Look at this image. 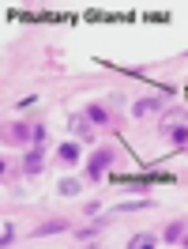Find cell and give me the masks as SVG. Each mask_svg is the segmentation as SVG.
<instances>
[{
	"instance_id": "obj_1",
	"label": "cell",
	"mask_w": 188,
	"mask_h": 249,
	"mask_svg": "<svg viewBox=\"0 0 188 249\" xmlns=\"http://www.w3.org/2000/svg\"><path fill=\"white\" fill-rule=\"evenodd\" d=\"M110 166H113V147H98V151L91 155V162H87V178H94V181H98V178L110 170Z\"/></svg>"
},
{
	"instance_id": "obj_2",
	"label": "cell",
	"mask_w": 188,
	"mask_h": 249,
	"mask_svg": "<svg viewBox=\"0 0 188 249\" xmlns=\"http://www.w3.org/2000/svg\"><path fill=\"white\" fill-rule=\"evenodd\" d=\"M162 98L158 94H147V98H140V102H132V117H151V113H162Z\"/></svg>"
},
{
	"instance_id": "obj_3",
	"label": "cell",
	"mask_w": 188,
	"mask_h": 249,
	"mask_svg": "<svg viewBox=\"0 0 188 249\" xmlns=\"http://www.w3.org/2000/svg\"><path fill=\"white\" fill-rule=\"evenodd\" d=\"M64 231H72L68 219H46V223L34 227V238H49V234H64Z\"/></svg>"
},
{
	"instance_id": "obj_4",
	"label": "cell",
	"mask_w": 188,
	"mask_h": 249,
	"mask_svg": "<svg viewBox=\"0 0 188 249\" xmlns=\"http://www.w3.org/2000/svg\"><path fill=\"white\" fill-rule=\"evenodd\" d=\"M46 170V155H42V147H31V151H27V155H23V174H42Z\"/></svg>"
},
{
	"instance_id": "obj_5",
	"label": "cell",
	"mask_w": 188,
	"mask_h": 249,
	"mask_svg": "<svg viewBox=\"0 0 188 249\" xmlns=\"http://www.w3.org/2000/svg\"><path fill=\"white\" fill-rule=\"evenodd\" d=\"M68 128L76 132L79 140H87V136L94 132V124H91V117H87V113H72V117H68Z\"/></svg>"
},
{
	"instance_id": "obj_6",
	"label": "cell",
	"mask_w": 188,
	"mask_h": 249,
	"mask_svg": "<svg viewBox=\"0 0 188 249\" xmlns=\"http://www.w3.org/2000/svg\"><path fill=\"white\" fill-rule=\"evenodd\" d=\"M181 121H188V109H170V113H162V121H158V132L166 136V132H173Z\"/></svg>"
},
{
	"instance_id": "obj_7",
	"label": "cell",
	"mask_w": 188,
	"mask_h": 249,
	"mask_svg": "<svg viewBox=\"0 0 188 249\" xmlns=\"http://www.w3.org/2000/svg\"><path fill=\"white\" fill-rule=\"evenodd\" d=\"M57 159H61L64 166H72V162H79V143H76V140H64L61 147H57Z\"/></svg>"
},
{
	"instance_id": "obj_8",
	"label": "cell",
	"mask_w": 188,
	"mask_h": 249,
	"mask_svg": "<svg viewBox=\"0 0 188 249\" xmlns=\"http://www.w3.org/2000/svg\"><path fill=\"white\" fill-rule=\"evenodd\" d=\"M34 136V124H23V121H16L12 124V132H8V140L12 143H23V140H31Z\"/></svg>"
},
{
	"instance_id": "obj_9",
	"label": "cell",
	"mask_w": 188,
	"mask_h": 249,
	"mask_svg": "<svg viewBox=\"0 0 188 249\" xmlns=\"http://www.w3.org/2000/svg\"><path fill=\"white\" fill-rule=\"evenodd\" d=\"M147 208H155V200H125V204H117L113 212L125 215V212H147Z\"/></svg>"
},
{
	"instance_id": "obj_10",
	"label": "cell",
	"mask_w": 188,
	"mask_h": 249,
	"mask_svg": "<svg viewBox=\"0 0 188 249\" xmlns=\"http://www.w3.org/2000/svg\"><path fill=\"white\" fill-rule=\"evenodd\" d=\"M185 234H188V219H181V223H170V227H166V242H181Z\"/></svg>"
},
{
	"instance_id": "obj_11",
	"label": "cell",
	"mask_w": 188,
	"mask_h": 249,
	"mask_svg": "<svg viewBox=\"0 0 188 249\" xmlns=\"http://www.w3.org/2000/svg\"><path fill=\"white\" fill-rule=\"evenodd\" d=\"M128 249H158V238L155 234H136V238L128 242Z\"/></svg>"
},
{
	"instance_id": "obj_12",
	"label": "cell",
	"mask_w": 188,
	"mask_h": 249,
	"mask_svg": "<svg viewBox=\"0 0 188 249\" xmlns=\"http://www.w3.org/2000/svg\"><path fill=\"white\" fill-rule=\"evenodd\" d=\"M83 113L91 117V124H94V128H98V124H110V113H106V109H102V106H87V109H83Z\"/></svg>"
},
{
	"instance_id": "obj_13",
	"label": "cell",
	"mask_w": 188,
	"mask_h": 249,
	"mask_svg": "<svg viewBox=\"0 0 188 249\" xmlns=\"http://www.w3.org/2000/svg\"><path fill=\"white\" fill-rule=\"evenodd\" d=\"M79 189H83V185H79L76 178H61V185H57V193H61V196H79Z\"/></svg>"
},
{
	"instance_id": "obj_14",
	"label": "cell",
	"mask_w": 188,
	"mask_h": 249,
	"mask_svg": "<svg viewBox=\"0 0 188 249\" xmlns=\"http://www.w3.org/2000/svg\"><path fill=\"white\" fill-rule=\"evenodd\" d=\"M166 136H170L177 147H185V143H188V128H181V124H177V128H173V132H166Z\"/></svg>"
},
{
	"instance_id": "obj_15",
	"label": "cell",
	"mask_w": 188,
	"mask_h": 249,
	"mask_svg": "<svg viewBox=\"0 0 188 249\" xmlns=\"http://www.w3.org/2000/svg\"><path fill=\"white\" fill-rule=\"evenodd\" d=\"M0 242H4V249H8V246H12V242H16V227H12V223L4 227V238H0Z\"/></svg>"
},
{
	"instance_id": "obj_16",
	"label": "cell",
	"mask_w": 188,
	"mask_h": 249,
	"mask_svg": "<svg viewBox=\"0 0 188 249\" xmlns=\"http://www.w3.org/2000/svg\"><path fill=\"white\" fill-rule=\"evenodd\" d=\"M34 143H38V147H42V143H46V128H42V124H34V136H31Z\"/></svg>"
},
{
	"instance_id": "obj_17",
	"label": "cell",
	"mask_w": 188,
	"mask_h": 249,
	"mask_svg": "<svg viewBox=\"0 0 188 249\" xmlns=\"http://www.w3.org/2000/svg\"><path fill=\"white\" fill-rule=\"evenodd\" d=\"M98 212H102V204H98V200H91V204H83V215H98Z\"/></svg>"
},
{
	"instance_id": "obj_18",
	"label": "cell",
	"mask_w": 188,
	"mask_h": 249,
	"mask_svg": "<svg viewBox=\"0 0 188 249\" xmlns=\"http://www.w3.org/2000/svg\"><path fill=\"white\" fill-rule=\"evenodd\" d=\"M181 242H185V249H188V234H185V238H181Z\"/></svg>"
},
{
	"instance_id": "obj_19",
	"label": "cell",
	"mask_w": 188,
	"mask_h": 249,
	"mask_svg": "<svg viewBox=\"0 0 188 249\" xmlns=\"http://www.w3.org/2000/svg\"><path fill=\"white\" fill-rule=\"evenodd\" d=\"M87 249H102V246H87Z\"/></svg>"
}]
</instances>
